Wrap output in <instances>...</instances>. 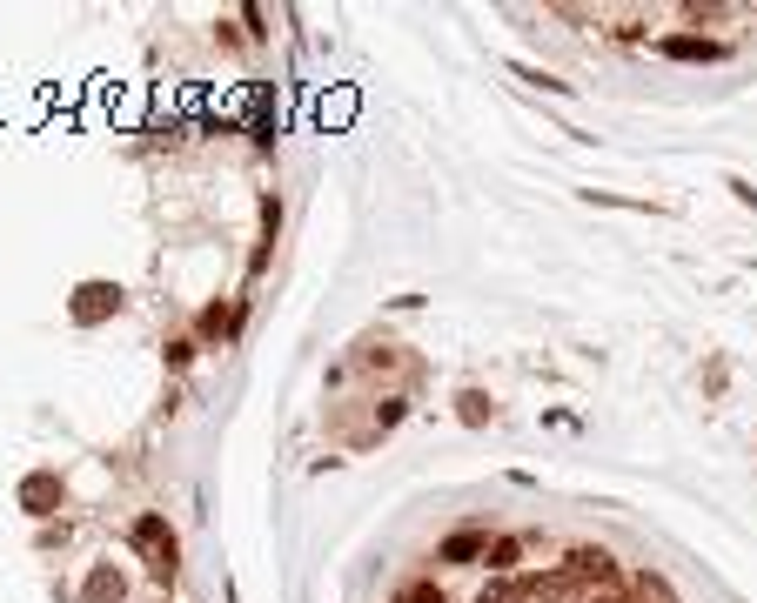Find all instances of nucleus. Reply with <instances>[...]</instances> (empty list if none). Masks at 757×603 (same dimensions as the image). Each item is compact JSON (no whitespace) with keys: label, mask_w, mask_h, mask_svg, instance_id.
<instances>
[{"label":"nucleus","mask_w":757,"mask_h":603,"mask_svg":"<svg viewBox=\"0 0 757 603\" xmlns=\"http://www.w3.org/2000/svg\"><path fill=\"white\" fill-rule=\"evenodd\" d=\"M134 550H148V570H155V577L161 583H168V577H175V557H181V550H175V530H168V516H155V510H148V516H134Z\"/></svg>","instance_id":"obj_1"},{"label":"nucleus","mask_w":757,"mask_h":603,"mask_svg":"<svg viewBox=\"0 0 757 603\" xmlns=\"http://www.w3.org/2000/svg\"><path fill=\"white\" fill-rule=\"evenodd\" d=\"M114 309H121V289L114 282H81L74 289V322H108Z\"/></svg>","instance_id":"obj_2"},{"label":"nucleus","mask_w":757,"mask_h":603,"mask_svg":"<svg viewBox=\"0 0 757 603\" xmlns=\"http://www.w3.org/2000/svg\"><path fill=\"white\" fill-rule=\"evenodd\" d=\"M657 47H664L670 61H724V54H731L724 41H704V34H664Z\"/></svg>","instance_id":"obj_3"},{"label":"nucleus","mask_w":757,"mask_h":603,"mask_svg":"<svg viewBox=\"0 0 757 603\" xmlns=\"http://www.w3.org/2000/svg\"><path fill=\"white\" fill-rule=\"evenodd\" d=\"M21 503H27V516H54V510H61V476H54V469L27 476V483H21Z\"/></svg>","instance_id":"obj_4"},{"label":"nucleus","mask_w":757,"mask_h":603,"mask_svg":"<svg viewBox=\"0 0 757 603\" xmlns=\"http://www.w3.org/2000/svg\"><path fill=\"white\" fill-rule=\"evenodd\" d=\"M476 557H490V536L483 530H456L436 543V563H476Z\"/></svg>","instance_id":"obj_5"},{"label":"nucleus","mask_w":757,"mask_h":603,"mask_svg":"<svg viewBox=\"0 0 757 603\" xmlns=\"http://www.w3.org/2000/svg\"><path fill=\"white\" fill-rule=\"evenodd\" d=\"M570 570L590 583H617V563H610V550H570Z\"/></svg>","instance_id":"obj_6"},{"label":"nucleus","mask_w":757,"mask_h":603,"mask_svg":"<svg viewBox=\"0 0 757 603\" xmlns=\"http://www.w3.org/2000/svg\"><path fill=\"white\" fill-rule=\"evenodd\" d=\"M456 416L476 429V423H490V416H496V402L483 396V389H463V396H456Z\"/></svg>","instance_id":"obj_7"},{"label":"nucleus","mask_w":757,"mask_h":603,"mask_svg":"<svg viewBox=\"0 0 757 603\" xmlns=\"http://www.w3.org/2000/svg\"><path fill=\"white\" fill-rule=\"evenodd\" d=\"M81 597H88V603H121V577H114L108 563H101V570L88 577V590H81Z\"/></svg>","instance_id":"obj_8"},{"label":"nucleus","mask_w":757,"mask_h":603,"mask_svg":"<svg viewBox=\"0 0 757 603\" xmlns=\"http://www.w3.org/2000/svg\"><path fill=\"white\" fill-rule=\"evenodd\" d=\"M516 557H523V536H496L483 563H490V570H516Z\"/></svg>","instance_id":"obj_9"},{"label":"nucleus","mask_w":757,"mask_h":603,"mask_svg":"<svg viewBox=\"0 0 757 603\" xmlns=\"http://www.w3.org/2000/svg\"><path fill=\"white\" fill-rule=\"evenodd\" d=\"M235 322H242V309H222L215 302V309L201 315V335H235Z\"/></svg>","instance_id":"obj_10"},{"label":"nucleus","mask_w":757,"mask_h":603,"mask_svg":"<svg viewBox=\"0 0 757 603\" xmlns=\"http://www.w3.org/2000/svg\"><path fill=\"white\" fill-rule=\"evenodd\" d=\"M523 597H530L523 583H483V597L476 603H523Z\"/></svg>","instance_id":"obj_11"},{"label":"nucleus","mask_w":757,"mask_h":603,"mask_svg":"<svg viewBox=\"0 0 757 603\" xmlns=\"http://www.w3.org/2000/svg\"><path fill=\"white\" fill-rule=\"evenodd\" d=\"M516 74H523L530 88H550V94H563V88H570V81H557V74H543V67H516Z\"/></svg>","instance_id":"obj_12"},{"label":"nucleus","mask_w":757,"mask_h":603,"mask_svg":"<svg viewBox=\"0 0 757 603\" xmlns=\"http://www.w3.org/2000/svg\"><path fill=\"white\" fill-rule=\"evenodd\" d=\"M409 603H443V590H436V583H416V590H409Z\"/></svg>","instance_id":"obj_13"}]
</instances>
